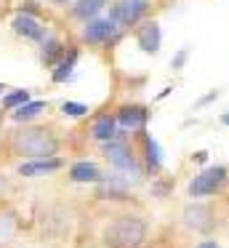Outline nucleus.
Returning a JSON list of instances; mask_svg holds the SVG:
<instances>
[{
	"label": "nucleus",
	"instance_id": "12",
	"mask_svg": "<svg viewBox=\"0 0 229 248\" xmlns=\"http://www.w3.org/2000/svg\"><path fill=\"white\" fill-rule=\"evenodd\" d=\"M69 179L72 182H77V184H85V182H101V173H99V168L93 166V163H88V160H80V163H75L72 168H69Z\"/></svg>",
	"mask_w": 229,
	"mask_h": 248
},
{
	"label": "nucleus",
	"instance_id": "19",
	"mask_svg": "<svg viewBox=\"0 0 229 248\" xmlns=\"http://www.w3.org/2000/svg\"><path fill=\"white\" fill-rule=\"evenodd\" d=\"M61 112L67 115V118H83V115L88 112V107L80 104V102H64L61 104Z\"/></svg>",
	"mask_w": 229,
	"mask_h": 248
},
{
	"label": "nucleus",
	"instance_id": "10",
	"mask_svg": "<svg viewBox=\"0 0 229 248\" xmlns=\"http://www.w3.org/2000/svg\"><path fill=\"white\" fill-rule=\"evenodd\" d=\"M147 118H149V112L144 107H122L120 112H117V123H120L122 128H131V131L144 128Z\"/></svg>",
	"mask_w": 229,
	"mask_h": 248
},
{
	"label": "nucleus",
	"instance_id": "15",
	"mask_svg": "<svg viewBox=\"0 0 229 248\" xmlns=\"http://www.w3.org/2000/svg\"><path fill=\"white\" fill-rule=\"evenodd\" d=\"M43 109H46V102H27L24 107L14 109V120H16V123H24V120L37 118V115H40Z\"/></svg>",
	"mask_w": 229,
	"mask_h": 248
},
{
	"label": "nucleus",
	"instance_id": "6",
	"mask_svg": "<svg viewBox=\"0 0 229 248\" xmlns=\"http://www.w3.org/2000/svg\"><path fill=\"white\" fill-rule=\"evenodd\" d=\"M11 27H14L16 35H21V38H27V40H43L46 38V27H43L32 14H24V11L11 22Z\"/></svg>",
	"mask_w": 229,
	"mask_h": 248
},
{
	"label": "nucleus",
	"instance_id": "13",
	"mask_svg": "<svg viewBox=\"0 0 229 248\" xmlns=\"http://www.w3.org/2000/svg\"><path fill=\"white\" fill-rule=\"evenodd\" d=\"M93 139H99V141H112L117 136V118H112V115H101V118H96V123H93Z\"/></svg>",
	"mask_w": 229,
	"mask_h": 248
},
{
	"label": "nucleus",
	"instance_id": "3",
	"mask_svg": "<svg viewBox=\"0 0 229 248\" xmlns=\"http://www.w3.org/2000/svg\"><path fill=\"white\" fill-rule=\"evenodd\" d=\"M224 184H227V168H224V166H211V168H205V171H200L189 182V195H192V198L216 195Z\"/></svg>",
	"mask_w": 229,
	"mask_h": 248
},
{
	"label": "nucleus",
	"instance_id": "7",
	"mask_svg": "<svg viewBox=\"0 0 229 248\" xmlns=\"http://www.w3.org/2000/svg\"><path fill=\"white\" fill-rule=\"evenodd\" d=\"M136 43L144 54H157L160 43H163V35H160V24L157 22H144L136 32Z\"/></svg>",
	"mask_w": 229,
	"mask_h": 248
},
{
	"label": "nucleus",
	"instance_id": "1",
	"mask_svg": "<svg viewBox=\"0 0 229 248\" xmlns=\"http://www.w3.org/2000/svg\"><path fill=\"white\" fill-rule=\"evenodd\" d=\"M147 237V221L141 216H117L104 232V243L109 248H138Z\"/></svg>",
	"mask_w": 229,
	"mask_h": 248
},
{
	"label": "nucleus",
	"instance_id": "21",
	"mask_svg": "<svg viewBox=\"0 0 229 248\" xmlns=\"http://www.w3.org/2000/svg\"><path fill=\"white\" fill-rule=\"evenodd\" d=\"M197 248H218V243L216 240H202V243H197Z\"/></svg>",
	"mask_w": 229,
	"mask_h": 248
},
{
	"label": "nucleus",
	"instance_id": "17",
	"mask_svg": "<svg viewBox=\"0 0 229 248\" xmlns=\"http://www.w3.org/2000/svg\"><path fill=\"white\" fill-rule=\"evenodd\" d=\"M75 59H77V51H69V56H67V59L61 62V64H59V70L53 72V80H56V83H64V80H67V78L72 75Z\"/></svg>",
	"mask_w": 229,
	"mask_h": 248
},
{
	"label": "nucleus",
	"instance_id": "11",
	"mask_svg": "<svg viewBox=\"0 0 229 248\" xmlns=\"http://www.w3.org/2000/svg\"><path fill=\"white\" fill-rule=\"evenodd\" d=\"M61 168V160L59 157H48V160H30V163H21L19 173L21 176H43V173H53Z\"/></svg>",
	"mask_w": 229,
	"mask_h": 248
},
{
	"label": "nucleus",
	"instance_id": "22",
	"mask_svg": "<svg viewBox=\"0 0 229 248\" xmlns=\"http://www.w3.org/2000/svg\"><path fill=\"white\" fill-rule=\"evenodd\" d=\"M184 59H186V51H181V54L173 59V67H181V64H184Z\"/></svg>",
	"mask_w": 229,
	"mask_h": 248
},
{
	"label": "nucleus",
	"instance_id": "9",
	"mask_svg": "<svg viewBox=\"0 0 229 248\" xmlns=\"http://www.w3.org/2000/svg\"><path fill=\"white\" fill-rule=\"evenodd\" d=\"M184 221H186V227H192L195 232H205V230H211V227H213L211 208H208V205H202V203L189 205V208L184 211Z\"/></svg>",
	"mask_w": 229,
	"mask_h": 248
},
{
	"label": "nucleus",
	"instance_id": "18",
	"mask_svg": "<svg viewBox=\"0 0 229 248\" xmlns=\"http://www.w3.org/2000/svg\"><path fill=\"white\" fill-rule=\"evenodd\" d=\"M27 102H30V91H24V88H19V91L8 93V96L3 99V107H8V109H19V107H24Z\"/></svg>",
	"mask_w": 229,
	"mask_h": 248
},
{
	"label": "nucleus",
	"instance_id": "20",
	"mask_svg": "<svg viewBox=\"0 0 229 248\" xmlns=\"http://www.w3.org/2000/svg\"><path fill=\"white\" fill-rule=\"evenodd\" d=\"M61 54V43H59V40H46V46H43V59L48 62V64H51L53 59H56V56Z\"/></svg>",
	"mask_w": 229,
	"mask_h": 248
},
{
	"label": "nucleus",
	"instance_id": "14",
	"mask_svg": "<svg viewBox=\"0 0 229 248\" xmlns=\"http://www.w3.org/2000/svg\"><path fill=\"white\" fill-rule=\"evenodd\" d=\"M104 6H107V0H77L75 8H72V14L77 19H83V22H93Z\"/></svg>",
	"mask_w": 229,
	"mask_h": 248
},
{
	"label": "nucleus",
	"instance_id": "5",
	"mask_svg": "<svg viewBox=\"0 0 229 248\" xmlns=\"http://www.w3.org/2000/svg\"><path fill=\"white\" fill-rule=\"evenodd\" d=\"M144 11H147V0H120V3L112 8L109 19L115 24L131 27V24H136L138 19L144 16Z\"/></svg>",
	"mask_w": 229,
	"mask_h": 248
},
{
	"label": "nucleus",
	"instance_id": "4",
	"mask_svg": "<svg viewBox=\"0 0 229 248\" xmlns=\"http://www.w3.org/2000/svg\"><path fill=\"white\" fill-rule=\"evenodd\" d=\"M104 155H107V160H109L112 166L117 168V171H125V173L138 176V163H136V157L131 155V150H128L122 141H117V139L107 141V144H104Z\"/></svg>",
	"mask_w": 229,
	"mask_h": 248
},
{
	"label": "nucleus",
	"instance_id": "23",
	"mask_svg": "<svg viewBox=\"0 0 229 248\" xmlns=\"http://www.w3.org/2000/svg\"><path fill=\"white\" fill-rule=\"evenodd\" d=\"M221 123H224V125H229V112H224V115H221Z\"/></svg>",
	"mask_w": 229,
	"mask_h": 248
},
{
	"label": "nucleus",
	"instance_id": "25",
	"mask_svg": "<svg viewBox=\"0 0 229 248\" xmlns=\"http://www.w3.org/2000/svg\"><path fill=\"white\" fill-rule=\"evenodd\" d=\"M0 91H3V86H0Z\"/></svg>",
	"mask_w": 229,
	"mask_h": 248
},
{
	"label": "nucleus",
	"instance_id": "8",
	"mask_svg": "<svg viewBox=\"0 0 229 248\" xmlns=\"http://www.w3.org/2000/svg\"><path fill=\"white\" fill-rule=\"evenodd\" d=\"M115 30H117V24L112 22V19H93V22L85 24L83 38L88 40V43L99 46V43H107V40L115 35Z\"/></svg>",
	"mask_w": 229,
	"mask_h": 248
},
{
	"label": "nucleus",
	"instance_id": "24",
	"mask_svg": "<svg viewBox=\"0 0 229 248\" xmlns=\"http://www.w3.org/2000/svg\"><path fill=\"white\" fill-rule=\"evenodd\" d=\"M56 3H64V0H56Z\"/></svg>",
	"mask_w": 229,
	"mask_h": 248
},
{
	"label": "nucleus",
	"instance_id": "2",
	"mask_svg": "<svg viewBox=\"0 0 229 248\" xmlns=\"http://www.w3.org/2000/svg\"><path fill=\"white\" fill-rule=\"evenodd\" d=\"M14 150L19 155H27L30 160H48L56 155L59 141L46 128H24L14 136Z\"/></svg>",
	"mask_w": 229,
	"mask_h": 248
},
{
	"label": "nucleus",
	"instance_id": "16",
	"mask_svg": "<svg viewBox=\"0 0 229 248\" xmlns=\"http://www.w3.org/2000/svg\"><path fill=\"white\" fill-rule=\"evenodd\" d=\"M144 150H147V168L149 171H157L163 157H160V144L152 139V136H144Z\"/></svg>",
	"mask_w": 229,
	"mask_h": 248
}]
</instances>
